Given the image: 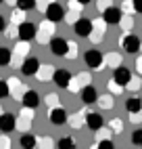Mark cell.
<instances>
[{
	"mask_svg": "<svg viewBox=\"0 0 142 149\" xmlns=\"http://www.w3.org/2000/svg\"><path fill=\"white\" fill-rule=\"evenodd\" d=\"M17 36H19V40H23V42L34 40L38 36V25L32 23V21H21L17 25Z\"/></svg>",
	"mask_w": 142,
	"mask_h": 149,
	"instance_id": "6da1fadb",
	"label": "cell"
},
{
	"mask_svg": "<svg viewBox=\"0 0 142 149\" xmlns=\"http://www.w3.org/2000/svg\"><path fill=\"white\" fill-rule=\"evenodd\" d=\"M121 19H123V11H121L119 6L109 4L105 11H103V21H105L107 25H119Z\"/></svg>",
	"mask_w": 142,
	"mask_h": 149,
	"instance_id": "7a4b0ae2",
	"label": "cell"
},
{
	"mask_svg": "<svg viewBox=\"0 0 142 149\" xmlns=\"http://www.w3.org/2000/svg\"><path fill=\"white\" fill-rule=\"evenodd\" d=\"M46 19H48V23H61L65 19V8L63 4H59V2H48L46 6Z\"/></svg>",
	"mask_w": 142,
	"mask_h": 149,
	"instance_id": "3957f363",
	"label": "cell"
},
{
	"mask_svg": "<svg viewBox=\"0 0 142 149\" xmlns=\"http://www.w3.org/2000/svg\"><path fill=\"white\" fill-rule=\"evenodd\" d=\"M73 32H75V36H79V38L92 36V32H94V21H92V19H88V17L77 19L75 25H73Z\"/></svg>",
	"mask_w": 142,
	"mask_h": 149,
	"instance_id": "277c9868",
	"label": "cell"
},
{
	"mask_svg": "<svg viewBox=\"0 0 142 149\" xmlns=\"http://www.w3.org/2000/svg\"><path fill=\"white\" fill-rule=\"evenodd\" d=\"M84 61L90 69H100L105 65V57H103L100 51H96V48H90V51L84 53Z\"/></svg>",
	"mask_w": 142,
	"mask_h": 149,
	"instance_id": "5b68a950",
	"label": "cell"
},
{
	"mask_svg": "<svg viewBox=\"0 0 142 149\" xmlns=\"http://www.w3.org/2000/svg\"><path fill=\"white\" fill-rule=\"evenodd\" d=\"M121 46H123V51L128 55H136L140 48H142V40H140L136 34H125L123 40H121Z\"/></svg>",
	"mask_w": 142,
	"mask_h": 149,
	"instance_id": "8992f818",
	"label": "cell"
},
{
	"mask_svg": "<svg viewBox=\"0 0 142 149\" xmlns=\"http://www.w3.org/2000/svg\"><path fill=\"white\" fill-rule=\"evenodd\" d=\"M50 53L57 55V57H67L69 55V42L61 36L52 38V40H50Z\"/></svg>",
	"mask_w": 142,
	"mask_h": 149,
	"instance_id": "52a82bcc",
	"label": "cell"
},
{
	"mask_svg": "<svg viewBox=\"0 0 142 149\" xmlns=\"http://www.w3.org/2000/svg\"><path fill=\"white\" fill-rule=\"evenodd\" d=\"M52 80H54V84H57L59 88H69V84H71V74H69V69H65V67L54 69V72H52Z\"/></svg>",
	"mask_w": 142,
	"mask_h": 149,
	"instance_id": "ba28073f",
	"label": "cell"
},
{
	"mask_svg": "<svg viewBox=\"0 0 142 149\" xmlns=\"http://www.w3.org/2000/svg\"><path fill=\"white\" fill-rule=\"evenodd\" d=\"M113 80H115L117 84H121V86H128V84L132 82V69H128V67H123V65H117V67L113 69Z\"/></svg>",
	"mask_w": 142,
	"mask_h": 149,
	"instance_id": "9c48e42d",
	"label": "cell"
},
{
	"mask_svg": "<svg viewBox=\"0 0 142 149\" xmlns=\"http://www.w3.org/2000/svg\"><path fill=\"white\" fill-rule=\"evenodd\" d=\"M15 128H17V118L13 113H0V132L8 134V132H13Z\"/></svg>",
	"mask_w": 142,
	"mask_h": 149,
	"instance_id": "30bf717a",
	"label": "cell"
},
{
	"mask_svg": "<svg viewBox=\"0 0 142 149\" xmlns=\"http://www.w3.org/2000/svg\"><path fill=\"white\" fill-rule=\"evenodd\" d=\"M48 122L54 124V126H63L67 122V111H65L63 107H52L48 111Z\"/></svg>",
	"mask_w": 142,
	"mask_h": 149,
	"instance_id": "8fae6325",
	"label": "cell"
},
{
	"mask_svg": "<svg viewBox=\"0 0 142 149\" xmlns=\"http://www.w3.org/2000/svg\"><path fill=\"white\" fill-rule=\"evenodd\" d=\"M40 72V61H38V57H27L23 65H21V74L23 76H38Z\"/></svg>",
	"mask_w": 142,
	"mask_h": 149,
	"instance_id": "7c38bea8",
	"label": "cell"
},
{
	"mask_svg": "<svg viewBox=\"0 0 142 149\" xmlns=\"http://www.w3.org/2000/svg\"><path fill=\"white\" fill-rule=\"evenodd\" d=\"M79 99H82L84 105H92V103H96L98 93H96V88H94L92 84H86L82 91H79Z\"/></svg>",
	"mask_w": 142,
	"mask_h": 149,
	"instance_id": "4fadbf2b",
	"label": "cell"
},
{
	"mask_svg": "<svg viewBox=\"0 0 142 149\" xmlns=\"http://www.w3.org/2000/svg\"><path fill=\"white\" fill-rule=\"evenodd\" d=\"M21 103H23V107H27V109H38V105H40V95L36 93V91H25L23 93V97H21Z\"/></svg>",
	"mask_w": 142,
	"mask_h": 149,
	"instance_id": "5bb4252c",
	"label": "cell"
},
{
	"mask_svg": "<svg viewBox=\"0 0 142 149\" xmlns=\"http://www.w3.org/2000/svg\"><path fill=\"white\" fill-rule=\"evenodd\" d=\"M103 124H105V120H103V116H100V113H94V111H92V113L86 116V126H88L92 132H98L100 128H103Z\"/></svg>",
	"mask_w": 142,
	"mask_h": 149,
	"instance_id": "9a60e30c",
	"label": "cell"
},
{
	"mask_svg": "<svg viewBox=\"0 0 142 149\" xmlns=\"http://www.w3.org/2000/svg\"><path fill=\"white\" fill-rule=\"evenodd\" d=\"M125 111L136 116V113H142V99L140 97H130L125 101Z\"/></svg>",
	"mask_w": 142,
	"mask_h": 149,
	"instance_id": "2e32d148",
	"label": "cell"
},
{
	"mask_svg": "<svg viewBox=\"0 0 142 149\" xmlns=\"http://www.w3.org/2000/svg\"><path fill=\"white\" fill-rule=\"evenodd\" d=\"M15 6L19 8V11L27 13V11H34L36 8V0H15Z\"/></svg>",
	"mask_w": 142,
	"mask_h": 149,
	"instance_id": "e0dca14e",
	"label": "cell"
},
{
	"mask_svg": "<svg viewBox=\"0 0 142 149\" xmlns=\"http://www.w3.org/2000/svg\"><path fill=\"white\" fill-rule=\"evenodd\" d=\"M19 143H21L23 149H34V147H36V136H34V134H23Z\"/></svg>",
	"mask_w": 142,
	"mask_h": 149,
	"instance_id": "ac0fdd59",
	"label": "cell"
},
{
	"mask_svg": "<svg viewBox=\"0 0 142 149\" xmlns=\"http://www.w3.org/2000/svg\"><path fill=\"white\" fill-rule=\"evenodd\" d=\"M0 65L2 67L11 65V51H8L6 46H0Z\"/></svg>",
	"mask_w": 142,
	"mask_h": 149,
	"instance_id": "d6986e66",
	"label": "cell"
},
{
	"mask_svg": "<svg viewBox=\"0 0 142 149\" xmlns=\"http://www.w3.org/2000/svg\"><path fill=\"white\" fill-rule=\"evenodd\" d=\"M57 147L59 149H73L75 143H73V139H71V136H61L59 143H57Z\"/></svg>",
	"mask_w": 142,
	"mask_h": 149,
	"instance_id": "ffe728a7",
	"label": "cell"
},
{
	"mask_svg": "<svg viewBox=\"0 0 142 149\" xmlns=\"http://www.w3.org/2000/svg\"><path fill=\"white\" fill-rule=\"evenodd\" d=\"M132 145L134 147H142V128H136L132 132Z\"/></svg>",
	"mask_w": 142,
	"mask_h": 149,
	"instance_id": "44dd1931",
	"label": "cell"
},
{
	"mask_svg": "<svg viewBox=\"0 0 142 149\" xmlns=\"http://www.w3.org/2000/svg\"><path fill=\"white\" fill-rule=\"evenodd\" d=\"M8 95H11V88H8V82L0 80V99H6Z\"/></svg>",
	"mask_w": 142,
	"mask_h": 149,
	"instance_id": "7402d4cb",
	"label": "cell"
},
{
	"mask_svg": "<svg viewBox=\"0 0 142 149\" xmlns=\"http://www.w3.org/2000/svg\"><path fill=\"white\" fill-rule=\"evenodd\" d=\"M98 149H113L115 145H113V141H109V139H105V141H98V145H96Z\"/></svg>",
	"mask_w": 142,
	"mask_h": 149,
	"instance_id": "603a6c76",
	"label": "cell"
},
{
	"mask_svg": "<svg viewBox=\"0 0 142 149\" xmlns=\"http://www.w3.org/2000/svg\"><path fill=\"white\" fill-rule=\"evenodd\" d=\"M109 86H111V91H113L115 95H121V93H123V86H121V84H117L115 80H111V84H109Z\"/></svg>",
	"mask_w": 142,
	"mask_h": 149,
	"instance_id": "cb8c5ba5",
	"label": "cell"
},
{
	"mask_svg": "<svg viewBox=\"0 0 142 149\" xmlns=\"http://www.w3.org/2000/svg\"><path fill=\"white\" fill-rule=\"evenodd\" d=\"M132 6H134L132 11H136V13L142 15V0H132Z\"/></svg>",
	"mask_w": 142,
	"mask_h": 149,
	"instance_id": "d4e9b609",
	"label": "cell"
},
{
	"mask_svg": "<svg viewBox=\"0 0 142 149\" xmlns=\"http://www.w3.org/2000/svg\"><path fill=\"white\" fill-rule=\"evenodd\" d=\"M111 124H113V130H115V132H121V128H123V124H121V120H113Z\"/></svg>",
	"mask_w": 142,
	"mask_h": 149,
	"instance_id": "484cf974",
	"label": "cell"
},
{
	"mask_svg": "<svg viewBox=\"0 0 142 149\" xmlns=\"http://www.w3.org/2000/svg\"><path fill=\"white\" fill-rule=\"evenodd\" d=\"M4 29H6V19H4L2 15H0V34H2Z\"/></svg>",
	"mask_w": 142,
	"mask_h": 149,
	"instance_id": "4316f807",
	"label": "cell"
},
{
	"mask_svg": "<svg viewBox=\"0 0 142 149\" xmlns=\"http://www.w3.org/2000/svg\"><path fill=\"white\" fill-rule=\"evenodd\" d=\"M75 2H77V4H82V6H86V4L92 2V0H75Z\"/></svg>",
	"mask_w": 142,
	"mask_h": 149,
	"instance_id": "83f0119b",
	"label": "cell"
},
{
	"mask_svg": "<svg viewBox=\"0 0 142 149\" xmlns=\"http://www.w3.org/2000/svg\"><path fill=\"white\" fill-rule=\"evenodd\" d=\"M2 2H4V0H0V4H2Z\"/></svg>",
	"mask_w": 142,
	"mask_h": 149,
	"instance_id": "f1b7e54d",
	"label": "cell"
}]
</instances>
